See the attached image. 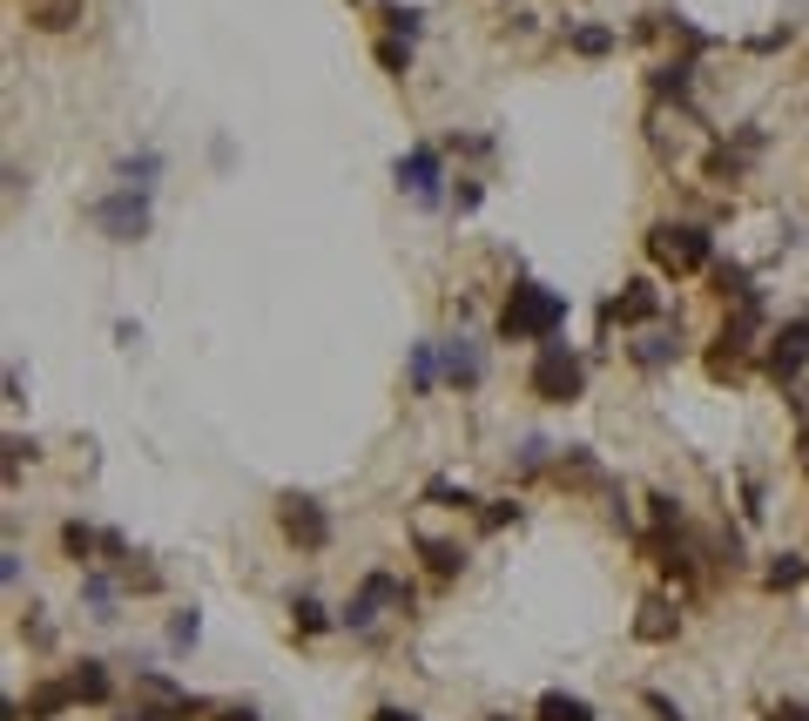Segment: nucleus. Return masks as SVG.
<instances>
[{"mask_svg": "<svg viewBox=\"0 0 809 721\" xmlns=\"http://www.w3.org/2000/svg\"><path fill=\"white\" fill-rule=\"evenodd\" d=\"M560 325H566V297L533 284V277H520L506 310H500V338L506 344H546V338H560Z\"/></svg>", "mask_w": 809, "mask_h": 721, "instance_id": "nucleus-1", "label": "nucleus"}, {"mask_svg": "<svg viewBox=\"0 0 809 721\" xmlns=\"http://www.w3.org/2000/svg\"><path fill=\"white\" fill-rule=\"evenodd\" d=\"M526 391L540 398V405H574V398L587 391V358H581L574 344L546 338L540 358H533V371H526Z\"/></svg>", "mask_w": 809, "mask_h": 721, "instance_id": "nucleus-2", "label": "nucleus"}, {"mask_svg": "<svg viewBox=\"0 0 809 721\" xmlns=\"http://www.w3.org/2000/svg\"><path fill=\"white\" fill-rule=\"evenodd\" d=\"M647 257H655L662 277H688V270L715 264V236L702 223H655L647 229Z\"/></svg>", "mask_w": 809, "mask_h": 721, "instance_id": "nucleus-3", "label": "nucleus"}, {"mask_svg": "<svg viewBox=\"0 0 809 721\" xmlns=\"http://www.w3.org/2000/svg\"><path fill=\"white\" fill-rule=\"evenodd\" d=\"M89 223L109 236V244H142V236H149V223H155L149 189H109V196L89 209Z\"/></svg>", "mask_w": 809, "mask_h": 721, "instance_id": "nucleus-4", "label": "nucleus"}, {"mask_svg": "<svg viewBox=\"0 0 809 721\" xmlns=\"http://www.w3.org/2000/svg\"><path fill=\"white\" fill-rule=\"evenodd\" d=\"M385 607H398V614H404V607H412V587H404L398 574H365V580H358V594L345 600V614H338V620H345L351 634H371Z\"/></svg>", "mask_w": 809, "mask_h": 721, "instance_id": "nucleus-5", "label": "nucleus"}, {"mask_svg": "<svg viewBox=\"0 0 809 721\" xmlns=\"http://www.w3.org/2000/svg\"><path fill=\"white\" fill-rule=\"evenodd\" d=\"M391 176H398V189L412 196L419 209H439V203H446V155H439L432 142H412V148L398 155Z\"/></svg>", "mask_w": 809, "mask_h": 721, "instance_id": "nucleus-6", "label": "nucleus"}, {"mask_svg": "<svg viewBox=\"0 0 809 721\" xmlns=\"http://www.w3.org/2000/svg\"><path fill=\"white\" fill-rule=\"evenodd\" d=\"M277 526H284V539L304 546V553H324V546H331V513H324L310 493H284V499H277Z\"/></svg>", "mask_w": 809, "mask_h": 721, "instance_id": "nucleus-7", "label": "nucleus"}, {"mask_svg": "<svg viewBox=\"0 0 809 721\" xmlns=\"http://www.w3.org/2000/svg\"><path fill=\"white\" fill-rule=\"evenodd\" d=\"M762 371H769L776 384H802V371H809V310H802V317H789L782 331H769Z\"/></svg>", "mask_w": 809, "mask_h": 721, "instance_id": "nucleus-8", "label": "nucleus"}, {"mask_svg": "<svg viewBox=\"0 0 809 721\" xmlns=\"http://www.w3.org/2000/svg\"><path fill=\"white\" fill-rule=\"evenodd\" d=\"M439 371H446V384L472 391V384L485 378V351H479L472 338H439Z\"/></svg>", "mask_w": 809, "mask_h": 721, "instance_id": "nucleus-9", "label": "nucleus"}, {"mask_svg": "<svg viewBox=\"0 0 809 721\" xmlns=\"http://www.w3.org/2000/svg\"><path fill=\"white\" fill-rule=\"evenodd\" d=\"M647 317H662V290L647 277H634V284H621V297H607V325H647Z\"/></svg>", "mask_w": 809, "mask_h": 721, "instance_id": "nucleus-10", "label": "nucleus"}, {"mask_svg": "<svg viewBox=\"0 0 809 721\" xmlns=\"http://www.w3.org/2000/svg\"><path fill=\"white\" fill-rule=\"evenodd\" d=\"M627 358H634L641 371H668V364L682 358V331H641V338L627 344Z\"/></svg>", "mask_w": 809, "mask_h": 721, "instance_id": "nucleus-11", "label": "nucleus"}, {"mask_svg": "<svg viewBox=\"0 0 809 721\" xmlns=\"http://www.w3.org/2000/svg\"><path fill=\"white\" fill-rule=\"evenodd\" d=\"M553 472L566 478V486H601V478H607V472H601V459H594L587 445H566V452L553 459Z\"/></svg>", "mask_w": 809, "mask_h": 721, "instance_id": "nucleus-12", "label": "nucleus"}, {"mask_svg": "<svg viewBox=\"0 0 809 721\" xmlns=\"http://www.w3.org/2000/svg\"><path fill=\"white\" fill-rule=\"evenodd\" d=\"M115 580L102 574V567H89V574H81V607H89V620H115Z\"/></svg>", "mask_w": 809, "mask_h": 721, "instance_id": "nucleus-13", "label": "nucleus"}, {"mask_svg": "<svg viewBox=\"0 0 809 721\" xmlns=\"http://www.w3.org/2000/svg\"><path fill=\"white\" fill-rule=\"evenodd\" d=\"M533 721H594V708H587L581 694H566V688H546V694L533 701Z\"/></svg>", "mask_w": 809, "mask_h": 721, "instance_id": "nucleus-14", "label": "nucleus"}, {"mask_svg": "<svg viewBox=\"0 0 809 721\" xmlns=\"http://www.w3.org/2000/svg\"><path fill=\"white\" fill-rule=\"evenodd\" d=\"M614 41H621V34H614V28H601V21L566 28V48H574L581 61H607V54H614Z\"/></svg>", "mask_w": 809, "mask_h": 721, "instance_id": "nucleus-15", "label": "nucleus"}, {"mask_svg": "<svg viewBox=\"0 0 809 721\" xmlns=\"http://www.w3.org/2000/svg\"><path fill=\"white\" fill-rule=\"evenodd\" d=\"M81 694H74V681H48V688H34L28 694V721H54V714H68Z\"/></svg>", "mask_w": 809, "mask_h": 721, "instance_id": "nucleus-16", "label": "nucleus"}, {"mask_svg": "<svg viewBox=\"0 0 809 721\" xmlns=\"http://www.w3.org/2000/svg\"><path fill=\"white\" fill-rule=\"evenodd\" d=\"M61 553L74 559V567H95V553H102V533H95L89 519H68V526H61Z\"/></svg>", "mask_w": 809, "mask_h": 721, "instance_id": "nucleus-17", "label": "nucleus"}, {"mask_svg": "<svg viewBox=\"0 0 809 721\" xmlns=\"http://www.w3.org/2000/svg\"><path fill=\"white\" fill-rule=\"evenodd\" d=\"M115 176H122V189H155L162 155L155 148H135V155H122V163H115Z\"/></svg>", "mask_w": 809, "mask_h": 721, "instance_id": "nucleus-18", "label": "nucleus"}, {"mask_svg": "<svg viewBox=\"0 0 809 721\" xmlns=\"http://www.w3.org/2000/svg\"><path fill=\"white\" fill-rule=\"evenodd\" d=\"M708 284H715L721 303H749V297H756V290H749V270H743V264H721V257L708 264Z\"/></svg>", "mask_w": 809, "mask_h": 721, "instance_id": "nucleus-19", "label": "nucleus"}, {"mask_svg": "<svg viewBox=\"0 0 809 721\" xmlns=\"http://www.w3.org/2000/svg\"><path fill=\"white\" fill-rule=\"evenodd\" d=\"M675 614H668V600H641V620H634V640H675Z\"/></svg>", "mask_w": 809, "mask_h": 721, "instance_id": "nucleus-20", "label": "nucleus"}, {"mask_svg": "<svg viewBox=\"0 0 809 721\" xmlns=\"http://www.w3.org/2000/svg\"><path fill=\"white\" fill-rule=\"evenodd\" d=\"M419 553H426V567H432L439 580H452V574L465 567V546H446V539H419Z\"/></svg>", "mask_w": 809, "mask_h": 721, "instance_id": "nucleus-21", "label": "nucleus"}, {"mask_svg": "<svg viewBox=\"0 0 809 721\" xmlns=\"http://www.w3.org/2000/svg\"><path fill=\"white\" fill-rule=\"evenodd\" d=\"M446 371H439V344H412V391H439Z\"/></svg>", "mask_w": 809, "mask_h": 721, "instance_id": "nucleus-22", "label": "nucleus"}, {"mask_svg": "<svg viewBox=\"0 0 809 721\" xmlns=\"http://www.w3.org/2000/svg\"><path fill=\"white\" fill-rule=\"evenodd\" d=\"M68 681H74V694H81V701H109V668H102V661H81Z\"/></svg>", "mask_w": 809, "mask_h": 721, "instance_id": "nucleus-23", "label": "nucleus"}, {"mask_svg": "<svg viewBox=\"0 0 809 721\" xmlns=\"http://www.w3.org/2000/svg\"><path fill=\"white\" fill-rule=\"evenodd\" d=\"M802 574H809V567H802V559H796V553H776V559H769V574H762V580H769V587H776V594H789V587H802Z\"/></svg>", "mask_w": 809, "mask_h": 721, "instance_id": "nucleus-24", "label": "nucleus"}, {"mask_svg": "<svg viewBox=\"0 0 809 721\" xmlns=\"http://www.w3.org/2000/svg\"><path fill=\"white\" fill-rule=\"evenodd\" d=\"M74 14H81V0H48V8H34V28L61 34V28H74Z\"/></svg>", "mask_w": 809, "mask_h": 721, "instance_id": "nucleus-25", "label": "nucleus"}, {"mask_svg": "<svg viewBox=\"0 0 809 721\" xmlns=\"http://www.w3.org/2000/svg\"><path fill=\"white\" fill-rule=\"evenodd\" d=\"M290 620H297V634H324V627H331V614H324L310 594H297V600H290Z\"/></svg>", "mask_w": 809, "mask_h": 721, "instance_id": "nucleus-26", "label": "nucleus"}, {"mask_svg": "<svg viewBox=\"0 0 809 721\" xmlns=\"http://www.w3.org/2000/svg\"><path fill=\"white\" fill-rule=\"evenodd\" d=\"M385 21H391V41H419L426 34V14L419 8H385Z\"/></svg>", "mask_w": 809, "mask_h": 721, "instance_id": "nucleus-27", "label": "nucleus"}, {"mask_svg": "<svg viewBox=\"0 0 809 721\" xmlns=\"http://www.w3.org/2000/svg\"><path fill=\"white\" fill-rule=\"evenodd\" d=\"M688 74H695L688 61H668V68H655V89L675 95V102H688Z\"/></svg>", "mask_w": 809, "mask_h": 721, "instance_id": "nucleus-28", "label": "nucleus"}, {"mask_svg": "<svg viewBox=\"0 0 809 721\" xmlns=\"http://www.w3.org/2000/svg\"><path fill=\"white\" fill-rule=\"evenodd\" d=\"M196 640H203V614H196V607H183V614L170 620V648H196Z\"/></svg>", "mask_w": 809, "mask_h": 721, "instance_id": "nucleus-29", "label": "nucleus"}, {"mask_svg": "<svg viewBox=\"0 0 809 721\" xmlns=\"http://www.w3.org/2000/svg\"><path fill=\"white\" fill-rule=\"evenodd\" d=\"M546 459H553V445H546V439H520V452H513V465H520V472H546Z\"/></svg>", "mask_w": 809, "mask_h": 721, "instance_id": "nucleus-30", "label": "nucleus"}, {"mask_svg": "<svg viewBox=\"0 0 809 721\" xmlns=\"http://www.w3.org/2000/svg\"><path fill=\"white\" fill-rule=\"evenodd\" d=\"M378 68L385 74H404V68H412V41H378Z\"/></svg>", "mask_w": 809, "mask_h": 721, "instance_id": "nucleus-31", "label": "nucleus"}, {"mask_svg": "<svg viewBox=\"0 0 809 721\" xmlns=\"http://www.w3.org/2000/svg\"><path fill=\"white\" fill-rule=\"evenodd\" d=\"M506 519H520V506H513V499H485V513H479V526H485V533H500Z\"/></svg>", "mask_w": 809, "mask_h": 721, "instance_id": "nucleus-32", "label": "nucleus"}, {"mask_svg": "<svg viewBox=\"0 0 809 721\" xmlns=\"http://www.w3.org/2000/svg\"><path fill=\"white\" fill-rule=\"evenodd\" d=\"M479 203H485V189H479L472 176H459V189H452V209H459V216H472Z\"/></svg>", "mask_w": 809, "mask_h": 721, "instance_id": "nucleus-33", "label": "nucleus"}, {"mask_svg": "<svg viewBox=\"0 0 809 721\" xmlns=\"http://www.w3.org/2000/svg\"><path fill=\"white\" fill-rule=\"evenodd\" d=\"M647 714H655V721H682V708L668 694H647Z\"/></svg>", "mask_w": 809, "mask_h": 721, "instance_id": "nucleus-34", "label": "nucleus"}, {"mask_svg": "<svg viewBox=\"0 0 809 721\" xmlns=\"http://www.w3.org/2000/svg\"><path fill=\"white\" fill-rule=\"evenodd\" d=\"M0 580H8V587H21V553H14V546L0 553Z\"/></svg>", "mask_w": 809, "mask_h": 721, "instance_id": "nucleus-35", "label": "nucleus"}, {"mask_svg": "<svg viewBox=\"0 0 809 721\" xmlns=\"http://www.w3.org/2000/svg\"><path fill=\"white\" fill-rule=\"evenodd\" d=\"M769 721H809V708H802V701H782V708H776Z\"/></svg>", "mask_w": 809, "mask_h": 721, "instance_id": "nucleus-36", "label": "nucleus"}, {"mask_svg": "<svg viewBox=\"0 0 809 721\" xmlns=\"http://www.w3.org/2000/svg\"><path fill=\"white\" fill-rule=\"evenodd\" d=\"M371 721H419L412 708H371Z\"/></svg>", "mask_w": 809, "mask_h": 721, "instance_id": "nucleus-37", "label": "nucleus"}, {"mask_svg": "<svg viewBox=\"0 0 809 721\" xmlns=\"http://www.w3.org/2000/svg\"><path fill=\"white\" fill-rule=\"evenodd\" d=\"M216 721H257V708H216Z\"/></svg>", "mask_w": 809, "mask_h": 721, "instance_id": "nucleus-38", "label": "nucleus"}, {"mask_svg": "<svg viewBox=\"0 0 809 721\" xmlns=\"http://www.w3.org/2000/svg\"><path fill=\"white\" fill-rule=\"evenodd\" d=\"M796 391H802V405H809V371H802V384H796Z\"/></svg>", "mask_w": 809, "mask_h": 721, "instance_id": "nucleus-39", "label": "nucleus"}, {"mask_svg": "<svg viewBox=\"0 0 809 721\" xmlns=\"http://www.w3.org/2000/svg\"><path fill=\"white\" fill-rule=\"evenodd\" d=\"M485 721H513V714H485Z\"/></svg>", "mask_w": 809, "mask_h": 721, "instance_id": "nucleus-40", "label": "nucleus"}]
</instances>
